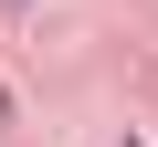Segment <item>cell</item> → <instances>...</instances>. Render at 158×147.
I'll list each match as a JSON object with an SVG mask.
<instances>
[{"label": "cell", "instance_id": "cell-1", "mask_svg": "<svg viewBox=\"0 0 158 147\" xmlns=\"http://www.w3.org/2000/svg\"><path fill=\"white\" fill-rule=\"evenodd\" d=\"M11 11H21V0H11Z\"/></svg>", "mask_w": 158, "mask_h": 147}]
</instances>
